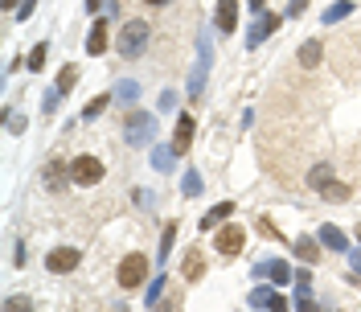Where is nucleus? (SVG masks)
I'll list each match as a JSON object with an SVG mask.
<instances>
[{
    "label": "nucleus",
    "mask_w": 361,
    "mask_h": 312,
    "mask_svg": "<svg viewBox=\"0 0 361 312\" xmlns=\"http://www.w3.org/2000/svg\"><path fill=\"white\" fill-rule=\"evenodd\" d=\"M123 136H127V148H144V144H152V136H156V115H152V111H127Z\"/></svg>",
    "instance_id": "nucleus-1"
},
{
    "label": "nucleus",
    "mask_w": 361,
    "mask_h": 312,
    "mask_svg": "<svg viewBox=\"0 0 361 312\" xmlns=\"http://www.w3.org/2000/svg\"><path fill=\"white\" fill-rule=\"evenodd\" d=\"M148 41H152V25L148 21H127L123 33H119V53L123 58H140L148 49Z\"/></svg>",
    "instance_id": "nucleus-2"
},
{
    "label": "nucleus",
    "mask_w": 361,
    "mask_h": 312,
    "mask_svg": "<svg viewBox=\"0 0 361 312\" xmlns=\"http://www.w3.org/2000/svg\"><path fill=\"white\" fill-rule=\"evenodd\" d=\"M210 66H214V45H210V33L201 29V37H197V70H193V78H189V95H193V99L206 91Z\"/></svg>",
    "instance_id": "nucleus-3"
},
{
    "label": "nucleus",
    "mask_w": 361,
    "mask_h": 312,
    "mask_svg": "<svg viewBox=\"0 0 361 312\" xmlns=\"http://www.w3.org/2000/svg\"><path fill=\"white\" fill-rule=\"evenodd\" d=\"M115 280H119V288L123 292H132V288H140L144 280H148V255H140V251H132L123 263H119V272H115Z\"/></svg>",
    "instance_id": "nucleus-4"
},
{
    "label": "nucleus",
    "mask_w": 361,
    "mask_h": 312,
    "mask_svg": "<svg viewBox=\"0 0 361 312\" xmlns=\"http://www.w3.org/2000/svg\"><path fill=\"white\" fill-rule=\"evenodd\" d=\"M242 247H247V230H242V226H230V222H226V226L214 235V251H218L222 259H238Z\"/></svg>",
    "instance_id": "nucleus-5"
},
{
    "label": "nucleus",
    "mask_w": 361,
    "mask_h": 312,
    "mask_svg": "<svg viewBox=\"0 0 361 312\" xmlns=\"http://www.w3.org/2000/svg\"><path fill=\"white\" fill-rule=\"evenodd\" d=\"M255 276H259V280H267V284H275V288L296 284V272H292L284 259H259V263H255Z\"/></svg>",
    "instance_id": "nucleus-6"
},
{
    "label": "nucleus",
    "mask_w": 361,
    "mask_h": 312,
    "mask_svg": "<svg viewBox=\"0 0 361 312\" xmlns=\"http://www.w3.org/2000/svg\"><path fill=\"white\" fill-rule=\"evenodd\" d=\"M70 181H74V185H99V181H103V160L78 156V160L70 165Z\"/></svg>",
    "instance_id": "nucleus-7"
},
{
    "label": "nucleus",
    "mask_w": 361,
    "mask_h": 312,
    "mask_svg": "<svg viewBox=\"0 0 361 312\" xmlns=\"http://www.w3.org/2000/svg\"><path fill=\"white\" fill-rule=\"evenodd\" d=\"M78 259H82V255H78L74 247H53V251L45 255V272H49V276H66V272L78 267Z\"/></svg>",
    "instance_id": "nucleus-8"
},
{
    "label": "nucleus",
    "mask_w": 361,
    "mask_h": 312,
    "mask_svg": "<svg viewBox=\"0 0 361 312\" xmlns=\"http://www.w3.org/2000/svg\"><path fill=\"white\" fill-rule=\"evenodd\" d=\"M275 25H279V16H275V12H259V16H255V25L247 29V49H259V45L275 33Z\"/></svg>",
    "instance_id": "nucleus-9"
},
{
    "label": "nucleus",
    "mask_w": 361,
    "mask_h": 312,
    "mask_svg": "<svg viewBox=\"0 0 361 312\" xmlns=\"http://www.w3.org/2000/svg\"><path fill=\"white\" fill-rule=\"evenodd\" d=\"M247 304L251 309H271V312H279V309H288V300L275 292V284H259L251 296H247Z\"/></svg>",
    "instance_id": "nucleus-10"
},
{
    "label": "nucleus",
    "mask_w": 361,
    "mask_h": 312,
    "mask_svg": "<svg viewBox=\"0 0 361 312\" xmlns=\"http://www.w3.org/2000/svg\"><path fill=\"white\" fill-rule=\"evenodd\" d=\"M214 29L226 33V37L238 29V0H218V8H214Z\"/></svg>",
    "instance_id": "nucleus-11"
},
{
    "label": "nucleus",
    "mask_w": 361,
    "mask_h": 312,
    "mask_svg": "<svg viewBox=\"0 0 361 312\" xmlns=\"http://www.w3.org/2000/svg\"><path fill=\"white\" fill-rule=\"evenodd\" d=\"M193 132H197V123H193V115L185 111V115L177 119V132H173V148H177V156H181V152H189V144H193Z\"/></svg>",
    "instance_id": "nucleus-12"
},
{
    "label": "nucleus",
    "mask_w": 361,
    "mask_h": 312,
    "mask_svg": "<svg viewBox=\"0 0 361 312\" xmlns=\"http://www.w3.org/2000/svg\"><path fill=\"white\" fill-rule=\"evenodd\" d=\"M321 243H325L329 251H337V255H349V239H345V230H341V226H333V222H325V226H321Z\"/></svg>",
    "instance_id": "nucleus-13"
},
{
    "label": "nucleus",
    "mask_w": 361,
    "mask_h": 312,
    "mask_svg": "<svg viewBox=\"0 0 361 312\" xmlns=\"http://www.w3.org/2000/svg\"><path fill=\"white\" fill-rule=\"evenodd\" d=\"M90 58H99L103 49H107V21H95L90 25V33H86V45H82Z\"/></svg>",
    "instance_id": "nucleus-14"
},
{
    "label": "nucleus",
    "mask_w": 361,
    "mask_h": 312,
    "mask_svg": "<svg viewBox=\"0 0 361 312\" xmlns=\"http://www.w3.org/2000/svg\"><path fill=\"white\" fill-rule=\"evenodd\" d=\"M181 276H185L189 284H197V280L206 276V255H201V251H189V255L181 259Z\"/></svg>",
    "instance_id": "nucleus-15"
},
{
    "label": "nucleus",
    "mask_w": 361,
    "mask_h": 312,
    "mask_svg": "<svg viewBox=\"0 0 361 312\" xmlns=\"http://www.w3.org/2000/svg\"><path fill=\"white\" fill-rule=\"evenodd\" d=\"M292 251H296L300 263H316V259H321V247H316V239H308V235H300V239L292 243Z\"/></svg>",
    "instance_id": "nucleus-16"
},
{
    "label": "nucleus",
    "mask_w": 361,
    "mask_h": 312,
    "mask_svg": "<svg viewBox=\"0 0 361 312\" xmlns=\"http://www.w3.org/2000/svg\"><path fill=\"white\" fill-rule=\"evenodd\" d=\"M329 181H333V165H329V160H321V165H312V169H308V189H316V193H321Z\"/></svg>",
    "instance_id": "nucleus-17"
},
{
    "label": "nucleus",
    "mask_w": 361,
    "mask_h": 312,
    "mask_svg": "<svg viewBox=\"0 0 361 312\" xmlns=\"http://www.w3.org/2000/svg\"><path fill=\"white\" fill-rule=\"evenodd\" d=\"M173 160H177V148H173V144L152 148V169H156V173H169V169H173Z\"/></svg>",
    "instance_id": "nucleus-18"
},
{
    "label": "nucleus",
    "mask_w": 361,
    "mask_h": 312,
    "mask_svg": "<svg viewBox=\"0 0 361 312\" xmlns=\"http://www.w3.org/2000/svg\"><path fill=\"white\" fill-rule=\"evenodd\" d=\"M349 12H353V0H337V4H329V8L321 12V21H325V25H337V21H345Z\"/></svg>",
    "instance_id": "nucleus-19"
},
{
    "label": "nucleus",
    "mask_w": 361,
    "mask_h": 312,
    "mask_svg": "<svg viewBox=\"0 0 361 312\" xmlns=\"http://www.w3.org/2000/svg\"><path fill=\"white\" fill-rule=\"evenodd\" d=\"M321 53H325L321 41H304V45H300V66H304V70H316V66H321Z\"/></svg>",
    "instance_id": "nucleus-20"
},
{
    "label": "nucleus",
    "mask_w": 361,
    "mask_h": 312,
    "mask_svg": "<svg viewBox=\"0 0 361 312\" xmlns=\"http://www.w3.org/2000/svg\"><path fill=\"white\" fill-rule=\"evenodd\" d=\"M230 214H234V202H218V206H214V210H210V214L201 218V226L210 230V226H218V222H226Z\"/></svg>",
    "instance_id": "nucleus-21"
},
{
    "label": "nucleus",
    "mask_w": 361,
    "mask_h": 312,
    "mask_svg": "<svg viewBox=\"0 0 361 312\" xmlns=\"http://www.w3.org/2000/svg\"><path fill=\"white\" fill-rule=\"evenodd\" d=\"M164 288H169V276L160 272V276L148 284V292H144V304H148V309H156V304H160V296H164Z\"/></svg>",
    "instance_id": "nucleus-22"
},
{
    "label": "nucleus",
    "mask_w": 361,
    "mask_h": 312,
    "mask_svg": "<svg viewBox=\"0 0 361 312\" xmlns=\"http://www.w3.org/2000/svg\"><path fill=\"white\" fill-rule=\"evenodd\" d=\"M201 189H206V181H201V173H197V169H189V173L181 177V193H185V197H197Z\"/></svg>",
    "instance_id": "nucleus-23"
},
{
    "label": "nucleus",
    "mask_w": 361,
    "mask_h": 312,
    "mask_svg": "<svg viewBox=\"0 0 361 312\" xmlns=\"http://www.w3.org/2000/svg\"><path fill=\"white\" fill-rule=\"evenodd\" d=\"M74 86H78V66H62V74H58V91L70 95Z\"/></svg>",
    "instance_id": "nucleus-24"
},
{
    "label": "nucleus",
    "mask_w": 361,
    "mask_h": 312,
    "mask_svg": "<svg viewBox=\"0 0 361 312\" xmlns=\"http://www.w3.org/2000/svg\"><path fill=\"white\" fill-rule=\"evenodd\" d=\"M107 103H111V95H95V99L82 107V119H99V115L107 111Z\"/></svg>",
    "instance_id": "nucleus-25"
},
{
    "label": "nucleus",
    "mask_w": 361,
    "mask_h": 312,
    "mask_svg": "<svg viewBox=\"0 0 361 312\" xmlns=\"http://www.w3.org/2000/svg\"><path fill=\"white\" fill-rule=\"evenodd\" d=\"M321 193H325L329 202H349V197H353V189H349V185H341V181H329Z\"/></svg>",
    "instance_id": "nucleus-26"
},
{
    "label": "nucleus",
    "mask_w": 361,
    "mask_h": 312,
    "mask_svg": "<svg viewBox=\"0 0 361 312\" xmlns=\"http://www.w3.org/2000/svg\"><path fill=\"white\" fill-rule=\"evenodd\" d=\"M62 177H70V169H62L58 160H49V165H45V185H49V189H58V185H62Z\"/></svg>",
    "instance_id": "nucleus-27"
},
{
    "label": "nucleus",
    "mask_w": 361,
    "mask_h": 312,
    "mask_svg": "<svg viewBox=\"0 0 361 312\" xmlns=\"http://www.w3.org/2000/svg\"><path fill=\"white\" fill-rule=\"evenodd\" d=\"M45 49H49V41H41V45L29 49V70H41L45 66Z\"/></svg>",
    "instance_id": "nucleus-28"
},
{
    "label": "nucleus",
    "mask_w": 361,
    "mask_h": 312,
    "mask_svg": "<svg viewBox=\"0 0 361 312\" xmlns=\"http://www.w3.org/2000/svg\"><path fill=\"white\" fill-rule=\"evenodd\" d=\"M173 239H177V222H169V226H164V235H160V263H164V255L173 251Z\"/></svg>",
    "instance_id": "nucleus-29"
},
{
    "label": "nucleus",
    "mask_w": 361,
    "mask_h": 312,
    "mask_svg": "<svg viewBox=\"0 0 361 312\" xmlns=\"http://www.w3.org/2000/svg\"><path fill=\"white\" fill-rule=\"evenodd\" d=\"M136 95H140V86H136V82H127V78H119V99H123V103H132Z\"/></svg>",
    "instance_id": "nucleus-30"
},
{
    "label": "nucleus",
    "mask_w": 361,
    "mask_h": 312,
    "mask_svg": "<svg viewBox=\"0 0 361 312\" xmlns=\"http://www.w3.org/2000/svg\"><path fill=\"white\" fill-rule=\"evenodd\" d=\"M58 99H66V95H62V91L53 86V91H49V95L41 99V111H58Z\"/></svg>",
    "instance_id": "nucleus-31"
},
{
    "label": "nucleus",
    "mask_w": 361,
    "mask_h": 312,
    "mask_svg": "<svg viewBox=\"0 0 361 312\" xmlns=\"http://www.w3.org/2000/svg\"><path fill=\"white\" fill-rule=\"evenodd\" d=\"M4 309H8V312H21V309H33V304H29V296H8V300H4Z\"/></svg>",
    "instance_id": "nucleus-32"
},
{
    "label": "nucleus",
    "mask_w": 361,
    "mask_h": 312,
    "mask_svg": "<svg viewBox=\"0 0 361 312\" xmlns=\"http://www.w3.org/2000/svg\"><path fill=\"white\" fill-rule=\"evenodd\" d=\"M33 8H37V0H21V4H16V21H29Z\"/></svg>",
    "instance_id": "nucleus-33"
},
{
    "label": "nucleus",
    "mask_w": 361,
    "mask_h": 312,
    "mask_svg": "<svg viewBox=\"0 0 361 312\" xmlns=\"http://www.w3.org/2000/svg\"><path fill=\"white\" fill-rule=\"evenodd\" d=\"M349 272H353L349 280H358V276H361V247H358V251H349Z\"/></svg>",
    "instance_id": "nucleus-34"
},
{
    "label": "nucleus",
    "mask_w": 361,
    "mask_h": 312,
    "mask_svg": "<svg viewBox=\"0 0 361 312\" xmlns=\"http://www.w3.org/2000/svg\"><path fill=\"white\" fill-rule=\"evenodd\" d=\"M296 284H300V288H312V272H308V267H300V272H296Z\"/></svg>",
    "instance_id": "nucleus-35"
},
{
    "label": "nucleus",
    "mask_w": 361,
    "mask_h": 312,
    "mask_svg": "<svg viewBox=\"0 0 361 312\" xmlns=\"http://www.w3.org/2000/svg\"><path fill=\"white\" fill-rule=\"evenodd\" d=\"M308 8V0H288V16H300Z\"/></svg>",
    "instance_id": "nucleus-36"
},
{
    "label": "nucleus",
    "mask_w": 361,
    "mask_h": 312,
    "mask_svg": "<svg viewBox=\"0 0 361 312\" xmlns=\"http://www.w3.org/2000/svg\"><path fill=\"white\" fill-rule=\"evenodd\" d=\"M103 8V0H86V12H99Z\"/></svg>",
    "instance_id": "nucleus-37"
},
{
    "label": "nucleus",
    "mask_w": 361,
    "mask_h": 312,
    "mask_svg": "<svg viewBox=\"0 0 361 312\" xmlns=\"http://www.w3.org/2000/svg\"><path fill=\"white\" fill-rule=\"evenodd\" d=\"M0 4H4V12H16V4H21V0H0Z\"/></svg>",
    "instance_id": "nucleus-38"
},
{
    "label": "nucleus",
    "mask_w": 361,
    "mask_h": 312,
    "mask_svg": "<svg viewBox=\"0 0 361 312\" xmlns=\"http://www.w3.org/2000/svg\"><path fill=\"white\" fill-rule=\"evenodd\" d=\"M251 8H255V12H263V8H267V0H251Z\"/></svg>",
    "instance_id": "nucleus-39"
},
{
    "label": "nucleus",
    "mask_w": 361,
    "mask_h": 312,
    "mask_svg": "<svg viewBox=\"0 0 361 312\" xmlns=\"http://www.w3.org/2000/svg\"><path fill=\"white\" fill-rule=\"evenodd\" d=\"M144 4H152V8H160V4H169V0H144Z\"/></svg>",
    "instance_id": "nucleus-40"
},
{
    "label": "nucleus",
    "mask_w": 361,
    "mask_h": 312,
    "mask_svg": "<svg viewBox=\"0 0 361 312\" xmlns=\"http://www.w3.org/2000/svg\"><path fill=\"white\" fill-rule=\"evenodd\" d=\"M358 243H361V222H358Z\"/></svg>",
    "instance_id": "nucleus-41"
}]
</instances>
